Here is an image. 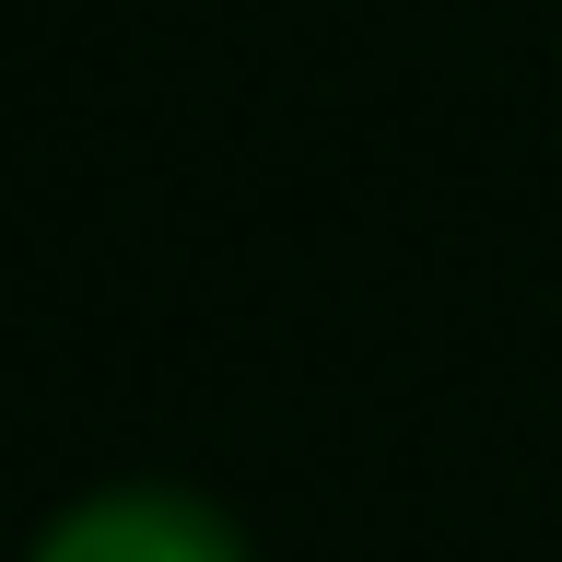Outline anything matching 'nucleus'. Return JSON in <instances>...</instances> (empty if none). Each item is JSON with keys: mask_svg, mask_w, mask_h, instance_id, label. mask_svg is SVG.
<instances>
[{"mask_svg": "<svg viewBox=\"0 0 562 562\" xmlns=\"http://www.w3.org/2000/svg\"><path fill=\"white\" fill-rule=\"evenodd\" d=\"M24 562H246V539L223 504L176 481H117V492H82L70 516H47Z\"/></svg>", "mask_w": 562, "mask_h": 562, "instance_id": "obj_1", "label": "nucleus"}]
</instances>
